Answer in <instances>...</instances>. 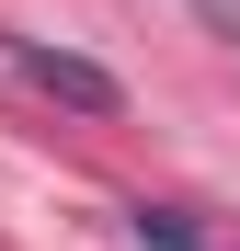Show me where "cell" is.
<instances>
[{"instance_id":"obj_1","label":"cell","mask_w":240,"mask_h":251,"mask_svg":"<svg viewBox=\"0 0 240 251\" xmlns=\"http://www.w3.org/2000/svg\"><path fill=\"white\" fill-rule=\"evenodd\" d=\"M12 69H23L46 103H69V114H114V103H126V92H114V69L69 57V46H34V34H12Z\"/></svg>"},{"instance_id":"obj_2","label":"cell","mask_w":240,"mask_h":251,"mask_svg":"<svg viewBox=\"0 0 240 251\" xmlns=\"http://www.w3.org/2000/svg\"><path fill=\"white\" fill-rule=\"evenodd\" d=\"M194 12H206V23L229 34V46H240V0H194Z\"/></svg>"}]
</instances>
